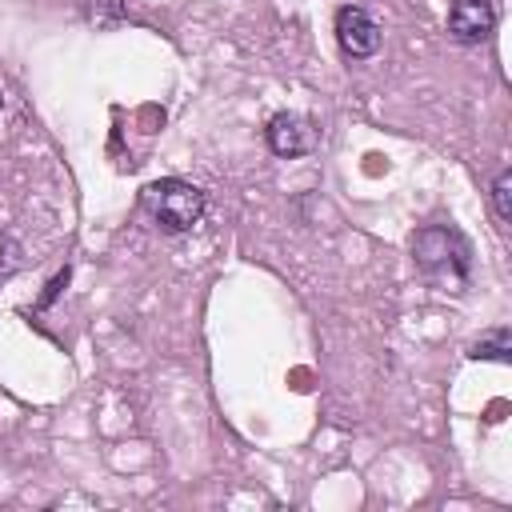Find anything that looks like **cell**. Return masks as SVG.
I'll use <instances>...</instances> for the list:
<instances>
[{
	"label": "cell",
	"mask_w": 512,
	"mask_h": 512,
	"mask_svg": "<svg viewBox=\"0 0 512 512\" xmlns=\"http://www.w3.org/2000/svg\"><path fill=\"white\" fill-rule=\"evenodd\" d=\"M336 44H340L344 56H352V60L372 56V52L380 48V24H376V16L364 12V8H356V4H344V8L336 12Z\"/></svg>",
	"instance_id": "cell-3"
},
{
	"label": "cell",
	"mask_w": 512,
	"mask_h": 512,
	"mask_svg": "<svg viewBox=\"0 0 512 512\" xmlns=\"http://www.w3.org/2000/svg\"><path fill=\"white\" fill-rule=\"evenodd\" d=\"M492 212L500 224H512V168L496 172L492 180Z\"/></svg>",
	"instance_id": "cell-7"
},
{
	"label": "cell",
	"mask_w": 512,
	"mask_h": 512,
	"mask_svg": "<svg viewBox=\"0 0 512 512\" xmlns=\"http://www.w3.org/2000/svg\"><path fill=\"white\" fill-rule=\"evenodd\" d=\"M20 244L12 240V236H0V276H8V272H16L20 268Z\"/></svg>",
	"instance_id": "cell-8"
},
{
	"label": "cell",
	"mask_w": 512,
	"mask_h": 512,
	"mask_svg": "<svg viewBox=\"0 0 512 512\" xmlns=\"http://www.w3.org/2000/svg\"><path fill=\"white\" fill-rule=\"evenodd\" d=\"M0 104H4V96H0Z\"/></svg>",
	"instance_id": "cell-10"
},
{
	"label": "cell",
	"mask_w": 512,
	"mask_h": 512,
	"mask_svg": "<svg viewBox=\"0 0 512 512\" xmlns=\"http://www.w3.org/2000/svg\"><path fill=\"white\" fill-rule=\"evenodd\" d=\"M268 148L276 156H304L312 148V128L296 112H276L268 120Z\"/></svg>",
	"instance_id": "cell-5"
},
{
	"label": "cell",
	"mask_w": 512,
	"mask_h": 512,
	"mask_svg": "<svg viewBox=\"0 0 512 512\" xmlns=\"http://www.w3.org/2000/svg\"><path fill=\"white\" fill-rule=\"evenodd\" d=\"M496 28V8L492 0H452L448 8V36L456 44H480Z\"/></svg>",
	"instance_id": "cell-4"
},
{
	"label": "cell",
	"mask_w": 512,
	"mask_h": 512,
	"mask_svg": "<svg viewBox=\"0 0 512 512\" xmlns=\"http://www.w3.org/2000/svg\"><path fill=\"white\" fill-rule=\"evenodd\" d=\"M468 356H472V360H500V364H512V328H508V324L488 328L480 340L468 344Z\"/></svg>",
	"instance_id": "cell-6"
},
{
	"label": "cell",
	"mask_w": 512,
	"mask_h": 512,
	"mask_svg": "<svg viewBox=\"0 0 512 512\" xmlns=\"http://www.w3.org/2000/svg\"><path fill=\"white\" fill-rule=\"evenodd\" d=\"M64 284H68V268H64V272H56V276H52V284H48V292H44V296H40V304H36V308H48V304H52V300H56V296H60V288H64Z\"/></svg>",
	"instance_id": "cell-9"
},
{
	"label": "cell",
	"mask_w": 512,
	"mask_h": 512,
	"mask_svg": "<svg viewBox=\"0 0 512 512\" xmlns=\"http://www.w3.org/2000/svg\"><path fill=\"white\" fill-rule=\"evenodd\" d=\"M412 264L440 292H464L472 276V244L452 224H428L408 240Z\"/></svg>",
	"instance_id": "cell-1"
},
{
	"label": "cell",
	"mask_w": 512,
	"mask_h": 512,
	"mask_svg": "<svg viewBox=\"0 0 512 512\" xmlns=\"http://www.w3.org/2000/svg\"><path fill=\"white\" fill-rule=\"evenodd\" d=\"M140 204L144 212L156 220L160 232H192L204 216V192L188 180H176V176H164V180H152L144 192H140Z\"/></svg>",
	"instance_id": "cell-2"
}]
</instances>
